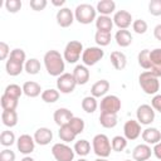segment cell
<instances>
[{"label": "cell", "instance_id": "cell-38", "mask_svg": "<svg viewBox=\"0 0 161 161\" xmlns=\"http://www.w3.org/2000/svg\"><path fill=\"white\" fill-rule=\"evenodd\" d=\"M68 126L72 128V131L78 136V135H80L83 131H84V127H86V123H84V121L80 118V117H77V116H74L70 121H69V123H68Z\"/></svg>", "mask_w": 161, "mask_h": 161}, {"label": "cell", "instance_id": "cell-15", "mask_svg": "<svg viewBox=\"0 0 161 161\" xmlns=\"http://www.w3.org/2000/svg\"><path fill=\"white\" fill-rule=\"evenodd\" d=\"M150 62L151 68L148 72H151L155 77H161V48H155L150 50Z\"/></svg>", "mask_w": 161, "mask_h": 161}, {"label": "cell", "instance_id": "cell-34", "mask_svg": "<svg viewBox=\"0 0 161 161\" xmlns=\"http://www.w3.org/2000/svg\"><path fill=\"white\" fill-rule=\"evenodd\" d=\"M59 96H60V92L58 89H54V88H48V89L43 91L40 94L42 99L45 103H55L59 99Z\"/></svg>", "mask_w": 161, "mask_h": 161}, {"label": "cell", "instance_id": "cell-28", "mask_svg": "<svg viewBox=\"0 0 161 161\" xmlns=\"http://www.w3.org/2000/svg\"><path fill=\"white\" fill-rule=\"evenodd\" d=\"M1 121L3 125L11 128L18 125V113L16 111H3L1 112Z\"/></svg>", "mask_w": 161, "mask_h": 161}, {"label": "cell", "instance_id": "cell-14", "mask_svg": "<svg viewBox=\"0 0 161 161\" xmlns=\"http://www.w3.org/2000/svg\"><path fill=\"white\" fill-rule=\"evenodd\" d=\"M113 24L121 30V29H127L130 25H132L133 19L131 13H128L127 10H118L114 13L113 15Z\"/></svg>", "mask_w": 161, "mask_h": 161}, {"label": "cell", "instance_id": "cell-45", "mask_svg": "<svg viewBox=\"0 0 161 161\" xmlns=\"http://www.w3.org/2000/svg\"><path fill=\"white\" fill-rule=\"evenodd\" d=\"M21 1L20 0H6L5 1V8L9 13H18L21 9Z\"/></svg>", "mask_w": 161, "mask_h": 161}, {"label": "cell", "instance_id": "cell-18", "mask_svg": "<svg viewBox=\"0 0 161 161\" xmlns=\"http://www.w3.org/2000/svg\"><path fill=\"white\" fill-rule=\"evenodd\" d=\"M75 82H77V86H84L88 83L89 80V77H91V73L88 70V67H86L84 64H77L72 72Z\"/></svg>", "mask_w": 161, "mask_h": 161}, {"label": "cell", "instance_id": "cell-19", "mask_svg": "<svg viewBox=\"0 0 161 161\" xmlns=\"http://www.w3.org/2000/svg\"><path fill=\"white\" fill-rule=\"evenodd\" d=\"M73 117H74V114L72 113V111L68 109V108H64V107L55 109L54 113H53V119H54V122H55L59 127H62V126H64V125H68L69 121H70Z\"/></svg>", "mask_w": 161, "mask_h": 161}, {"label": "cell", "instance_id": "cell-56", "mask_svg": "<svg viewBox=\"0 0 161 161\" xmlns=\"http://www.w3.org/2000/svg\"><path fill=\"white\" fill-rule=\"evenodd\" d=\"M123 161H132V160H123Z\"/></svg>", "mask_w": 161, "mask_h": 161}, {"label": "cell", "instance_id": "cell-39", "mask_svg": "<svg viewBox=\"0 0 161 161\" xmlns=\"http://www.w3.org/2000/svg\"><path fill=\"white\" fill-rule=\"evenodd\" d=\"M16 142V138H15V135L13 131L10 130H5L0 133V143L4 146V147H9L11 145H14Z\"/></svg>", "mask_w": 161, "mask_h": 161}, {"label": "cell", "instance_id": "cell-25", "mask_svg": "<svg viewBox=\"0 0 161 161\" xmlns=\"http://www.w3.org/2000/svg\"><path fill=\"white\" fill-rule=\"evenodd\" d=\"M96 10L99 13V15L109 16L116 10V3L113 0H101L97 3Z\"/></svg>", "mask_w": 161, "mask_h": 161}, {"label": "cell", "instance_id": "cell-9", "mask_svg": "<svg viewBox=\"0 0 161 161\" xmlns=\"http://www.w3.org/2000/svg\"><path fill=\"white\" fill-rule=\"evenodd\" d=\"M77 82L72 73H63L57 78V89L60 93L69 94L75 89Z\"/></svg>", "mask_w": 161, "mask_h": 161}, {"label": "cell", "instance_id": "cell-22", "mask_svg": "<svg viewBox=\"0 0 161 161\" xmlns=\"http://www.w3.org/2000/svg\"><path fill=\"white\" fill-rule=\"evenodd\" d=\"M114 40L117 43L118 47L121 48H127L132 44V40H133V36L131 34L130 30L127 29H121V30H117L116 34H114Z\"/></svg>", "mask_w": 161, "mask_h": 161}, {"label": "cell", "instance_id": "cell-54", "mask_svg": "<svg viewBox=\"0 0 161 161\" xmlns=\"http://www.w3.org/2000/svg\"><path fill=\"white\" fill-rule=\"evenodd\" d=\"M94 161H108L107 158H103V157H98V158H96Z\"/></svg>", "mask_w": 161, "mask_h": 161}, {"label": "cell", "instance_id": "cell-5", "mask_svg": "<svg viewBox=\"0 0 161 161\" xmlns=\"http://www.w3.org/2000/svg\"><path fill=\"white\" fill-rule=\"evenodd\" d=\"M83 44L78 40H70L67 43L64 52H63V58L67 63L69 64H75L79 58L83 54Z\"/></svg>", "mask_w": 161, "mask_h": 161}, {"label": "cell", "instance_id": "cell-43", "mask_svg": "<svg viewBox=\"0 0 161 161\" xmlns=\"http://www.w3.org/2000/svg\"><path fill=\"white\" fill-rule=\"evenodd\" d=\"M132 29L136 34H145L148 29V25L143 19H136L132 23Z\"/></svg>", "mask_w": 161, "mask_h": 161}, {"label": "cell", "instance_id": "cell-11", "mask_svg": "<svg viewBox=\"0 0 161 161\" xmlns=\"http://www.w3.org/2000/svg\"><path fill=\"white\" fill-rule=\"evenodd\" d=\"M16 147H18V151L25 156L30 155L34 148H35V141H34V137L28 135V133H24V135H20L16 140Z\"/></svg>", "mask_w": 161, "mask_h": 161}, {"label": "cell", "instance_id": "cell-17", "mask_svg": "<svg viewBox=\"0 0 161 161\" xmlns=\"http://www.w3.org/2000/svg\"><path fill=\"white\" fill-rule=\"evenodd\" d=\"M152 155V148L147 143H140L132 150L133 161H147Z\"/></svg>", "mask_w": 161, "mask_h": 161}, {"label": "cell", "instance_id": "cell-7", "mask_svg": "<svg viewBox=\"0 0 161 161\" xmlns=\"http://www.w3.org/2000/svg\"><path fill=\"white\" fill-rule=\"evenodd\" d=\"M104 57V50L101 47H88L83 50L82 62L86 67H92L97 64Z\"/></svg>", "mask_w": 161, "mask_h": 161}, {"label": "cell", "instance_id": "cell-55", "mask_svg": "<svg viewBox=\"0 0 161 161\" xmlns=\"http://www.w3.org/2000/svg\"><path fill=\"white\" fill-rule=\"evenodd\" d=\"M78 161H88V160H86V158H79Z\"/></svg>", "mask_w": 161, "mask_h": 161}, {"label": "cell", "instance_id": "cell-3", "mask_svg": "<svg viewBox=\"0 0 161 161\" xmlns=\"http://www.w3.org/2000/svg\"><path fill=\"white\" fill-rule=\"evenodd\" d=\"M138 83H140V87L141 89L148 94V96H155L157 94L158 89H160V80L157 77H155L151 72L148 70H145L140 74L138 77Z\"/></svg>", "mask_w": 161, "mask_h": 161}, {"label": "cell", "instance_id": "cell-35", "mask_svg": "<svg viewBox=\"0 0 161 161\" xmlns=\"http://www.w3.org/2000/svg\"><path fill=\"white\" fill-rule=\"evenodd\" d=\"M0 103H1V108L3 111H15L19 103V99H14L6 94L3 93L1 98H0Z\"/></svg>", "mask_w": 161, "mask_h": 161}, {"label": "cell", "instance_id": "cell-50", "mask_svg": "<svg viewBox=\"0 0 161 161\" xmlns=\"http://www.w3.org/2000/svg\"><path fill=\"white\" fill-rule=\"evenodd\" d=\"M152 153L156 156V158L161 160V141L153 146V148H152Z\"/></svg>", "mask_w": 161, "mask_h": 161}, {"label": "cell", "instance_id": "cell-33", "mask_svg": "<svg viewBox=\"0 0 161 161\" xmlns=\"http://www.w3.org/2000/svg\"><path fill=\"white\" fill-rule=\"evenodd\" d=\"M40 62H39V59H36V58H30V59H28L26 62H25V64H24V70L28 73V74H31V75H35V74H38L39 72H40Z\"/></svg>", "mask_w": 161, "mask_h": 161}, {"label": "cell", "instance_id": "cell-40", "mask_svg": "<svg viewBox=\"0 0 161 161\" xmlns=\"http://www.w3.org/2000/svg\"><path fill=\"white\" fill-rule=\"evenodd\" d=\"M4 94L14 98V99H19L20 96L23 94V87L15 84V83H11V84H8L5 91H4Z\"/></svg>", "mask_w": 161, "mask_h": 161}, {"label": "cell", "instance_id": "cell-32", "mask_svg": "<svg viewBox=\"0 0 161 161\" xmlns=\"http://www.w3.org/2000/svg\"><path fill=\"white\" fill-rule=\"evenodd\" d=\"M58 136H59V138H60L64 143L72 142V141H74V140H75V137H77V135L72 131V128H70L68 125H64V126L59 127Z\"/></svg>", "mask_w": 161, "mask_h": 161}, {"label": "cell", "instance_id": "cell-57", "mask_svg": "<svg viewBox=\"0 0 161 161\" xmlns=\"http://www.w3.org/2000/svg\"><path fill=\"white\" fill-rule=\"evenodd\" d=\"M147 161H150V160H147Z\"/></svg>", "mask_w": 161, "mask_h": 161}, {"label": "cell", "instance_id": "cell-47", "mask_svg": "<svg viewBox=\"0 0 161 161\" xmlns=\"http://www.w3.org/2000/svg\"><path fill=\"white\" fill-rule=\"evenodd\" d=\"M0 161H15V152L10 148H4L0 152Z\"/></svg>", "mask_w": 161, "mask_h": 161}, {"label": "cell", "instance_id": "cell-26", "mask_svg": "<svg viewBox=\"0 0 161 161\" xmlns=\"http://www.w3.org/2000/svg\"><path fill=\"white\" fill-rule=\"evenodd\" d=\"M113 19L111 16H106V15H99L96 19V28L99 31H107L111 33L112 28H113Z\"/></svg>", "mask_w": 161, "mask_h": 161}, {"label": "cell", "instance_id": "cell-27", "mask_svg": "<svg viewBox=\"0 0 161 161\" xmlns=\"http://www.w3.org/2000/svg\"><path fill=\"white\" fill-rule=\"evenodd\" d=\"M5 69H6V73L11 77H16L19 75L23 70H24V64L16 62V60H13L10 58H8L6 63H5Z\"/></svg>", "mask_w": 161, "mask_h": 161}, {"label": "cell", "instance_id": "cell-12", "mask_svg": "<svg viewBox=\"0 0 161 161\" xmlns=\"http://www.w3.org/2000/svg\"><path fill=\"white\" fill-rule=\"evenodd\" d=\"M142 133L141 130V125L138 123L137 119H128L125 122L123 125V136L128 140V141H133L136 138H138Z\"/></svg>", "mask_w": 161, "mask_h": 161}, {"label": "cell", "instance_id": "cell-46", "mask_svg": "<svg viewBox=\"0 0 161 161\" xmlns=\"http://www.w3.org/2000/svg\"><path fill=\"white\" fill-rule=\"evenodd\" d=\"M30 8L35 11H40V10H44L45 6L48 5V1L47 0H30L29 3Z\"/></svg>", "mask_w": 161, "mask_h": 161}, {"label": "cell", "instance_id": "cell-21", "mask_svg": "<svg viewBox=\"0 0 161 161\" xmlns=\"http://www.w3.org/2000/svg\"><path fill=\"white\" fill-rule=\"evenodd\" d=\"M109 82L107 79H101V80H97L92 87H91V96L96 97V98H99V97H104L107 96V92L109 91Z\"/></svg>", "mask_w": 161, "mask_h": 161}, {"label": "cell", "instance_id": "cell-37", "mask_svg": "<svg viewBox=\"0 0 161 161\" xmlns=\"http://www.w3.org/2000/svg\"><path fill=\"white\" fill-rule=\"evenodd\" d=\"M138 65L146 70H150L151 68V62H150V49H142L138 55H137Z\"/></svg>", "mask_w": 161, "mask_h": 161}, {"label": "cell", "instance_id": "cell-44", "mask_svg": "<svg viewBox=\"0 0 161 161\" xmlns=\"http://www.w3.org/2000/svg\"><path fill=\"white\" fill-rule=\"evenodd\" d=\"M148 13L153 16H161V0H151L148 3Z\"/></svg>", "mask_w": 161, "mask_h": 161}, {"label": "cell", "instance_id": "cell-51", "mask_svg": "<svg viewBox=\"0 0 161 161\" xmlns=\"http://www.w3.org/2000/svg\"><path fill=\"white\" fill-rule=\"evenodd\" d=\"M153 36L161 42V24H157L155 28H153Z\"/></svg>", "mask_w": 161, "mask_h": 161}, {"label": "cell", "instance_id": "cell-23", "mask_svg": "<svg viewBox=\"0 0 161 161\" xmlns=\"http://www.w3.org/2000/svg\"><path fill=\"white\" fill-rule=\"evenodd\" d=\"M109 60H111V64L113 65V68L117 69V70H122L127 65V57H126V54L122 53V52H118V50H114V52L111 53Z\"/></svg>", "mask_w": 161, "mask_h": 161}, {"label": "cell", "instance_id": "cell-6", "mask_svg": "<svg viewBox=\"0 0 161 161\" xmlns=\"http://www.w3.org/2000/svg\"><path fill=\"white\" fill-rule=\"evenodd\" d=\"M52 155L57 161H73L74 158V150L64 142L54 143L52 147Z\"/></svg>", "mask_w": 161, "mask_h": 161}, {"label": "cell", "instance_id": "cell-16", "mask_svg": "<svg viewBox=\"0 0 161 161\" xmlns=\"http://www.w3.org/2000/svg\"><path fill=\"white\" fill-rule=\"evenodd\" d=\"M34 141L36 145L40 146H47L53 141V132L48 127H39L34 132Z\"/></svg>", "mask_w": 161, "mask_h": 161}, {"label": "cell", "instance_id": "cell-1", "mask_svg": "<svg viewBox=\"0 0 161 161\" xmlns=\"http://www.w3.org/2000/svg\"><path fill=\"white\" fill-rule=\"evenodd\" d=\"M43 60H44V67L49 75L58 78L59 75L65 73L64 72L65 70V60L58 50H54V49L48 50L44 54Z\"/></svg>", "mask_w": 161, "mask_h": 161}, {"label": "cell", "instance_id": "cell-41", "mask_svg": "<svg viewBox=\"0 0 161 161\" xmlns=\"http://www.w3.org/2000/svg\"><path fill=\"white\" fill-rule=\"evenodd\" d=\"M127 138L125 136H114L111 141V145H112V151H116V152H121L123 151L126 147H127Z\"/></svg>", "mask_w": 161, "mask_h": 161}, {"label": "cell", "instance_id": "cell-8", "mask_svg": "<svg viewBox=\"0 0 161 161\" xmlns=\"http://www.w3.org/2000/svg\"><path fill=\"white\" fill-rule=\"evenodd\" d=\"M121 99L114 94H107L101 99L99 108L102 113H113L117 114L121 111Z\"/></svg>", "mask_w": 161, "mask_h": 161}, {"label": "cell", "instance_id": "cell-4", "mask_svg": "<svg viewBox=\"0 0 161 161\" xmlns=\"http://www.w3.org/2000/svg\"><path fill=\"white\" fill-rule=\"evenodd\" d=\"M92 150L98 157L107 158L112 152V145L109 138L104 133H98L92 140Z\"/></svg>", "mask_w": 161, "mask_h": 161}, {"label": "cell", "instance_id": "cell-29", "mask_svg": "<svg viewBox=\"0 0 161 161\" xmlns=\"http://www.w3.org/2000/svg\"><path fill=\"white\" fill-rule=\"evenodd\" d=\"M117 114H113V113H102L99 114V123L102 127L104 128H113L117 126Z\"/></svg>", "mask_w": 161, "mask_h": 161}, {"label": "cell", "instance_id": "cell-49", "mask_svg": "<svg viewBox=\"0 0 161 161\" xmlns=\"http://www.w3.org/2000/svg\"><path fill=\"white\" fill-rule=\"evenodd\" d=\"M151 107L155 109V112L157 111L158 113H161V94H155L151 99Z\"/></svg>", "mask_w": 161, "mask_h": 161}, {"label": "cell", "instance_id": "cell-42", "mask_svg": "<svg viewBox=\"0 0 161 161\" xmlns=\"http://www.w3.org/2000/svg\"><path fill=\"white\" fill-rule=\"evenodd\" d=\"M9 58L13 59V60L19 62V63H21V64H25V62L28 60V59H26V54H25V52H24L23 49H20V48H15V49H13V50L10 52Z\"/></svg>", "mask_w": 161, "mask_h": 161}, {"label": "cell", "instance_id": "cell-52", "mask_svg": "<svg viewBox=\"0 0 161 161\" xmlns=\"http://www.w3.org/2000/svg\"><path fill=\"white\" fill-rule=\"evenodd\" d=\"M52 4L54 6H59V9H62V6L65 4V0H52Z\"/></svg>", "mask_w": 161, "mask_h": 161}, {"label": "cell", "instance_id": "cell-24", "mask_svg": "<svg viewBox=\"0 0 161 161\" xmlns=\"http://www.w3.org/2000/svg\"><path fill=\"white\" fill-rule=\"evenodd\" d=\"M42 92L43 91H42L40 84L34 80H28L23 84V93L29 98H35V97L40 96Z\"/></svg>", "mask_w": 161, "mask_h": 161}, {"label": "cell", "instance_id": "cell-20", "mask_svg": "<svg viewBox=\"0 0 161 161\" xmlns=\"http://www.w3.org/2000/svg\"><path fill=\"white\" fill-rule=\"evenodd\" d=\"M141 137L145 141V143L155 146L156 143H158L161 141V132L156 127H147L142 131Z\"/></svg>", "mask_w": 161, "mask_h": 161}, {"label": "cell", "instance_id": "cell-36", "mask_svg": "<svg viewBox=\"0 0 161 161\" xmlns=\"http://www.w3.org/2000/svg\"><path fill=\"white\" fill-rule=\"evenodd\" d=\"M111 39H112V35H111V33H107V31H99V30H97L96 34H94V42L101 48L102 47H107L111 43Z\"/></svg>", "mask_w": 161, "mask_h": 161}, {"label": "cell", "instance_id": "cell-2", "mask_svg": "<svg viewBox=\"0 0 161 161\" xmlns=\"http://www.w3.org/2000/svg\"><path fill=\"white\" fill-rule=\"evenodd\" d=\"M74 18L79 24H91L92 21H96L97 19V10L93 5L83 3L75 6L74 10Z\"/></svg>", "mask_w": 161, "mask_h": 161}, {"label": "cell", "instance_id": "cell-10", "mask_svg": "<svg viewBox=\"0 0 161 161\" xmlns=\"http://www.w3.org/2000/svg\"><path fill=\"white\" fill-rule=\"evenodd\" d=\"M136 117L140 125L148 126L155 121V109L151 107V104H141L137 107Z\"/></svg>", "mask_w": 161, "mask_h": 161}, {"label": "cell", "instance_id": "cell-30", "mask_svg": "<svg viewBox=\"0 0 161 161\" xmlns=\"http://www.w3.org/2000/svg\"><path fill=\"white\" fill-rule=\"evenodd\" d=\"M82 109L87 113H94L96 109L98 108V102H97V98L93 97V96H87L82 99Z\"/></svg>", "mask_w": 161, "mask_h": 161}, {"label": "cell", "instance_id": "cell-48", "mask_svg": "<svg viewBox=\"0 0 161 161\" xmlns=\"http://www.w3.org/2000/svg\"><path fill=\"white\" fill-rule=\"evenodd\" d=\"M10 55V48L5 42H0V59L5 60Z\"/></svg>", "mask_w": 161, "mask_h": 161}, {"label": "cell", "instance_id": "cell-31", "mask_svg": "<svg viewBox=\"0 0 161 161\" xmlns=\"http://www.w3.org/2000/svg\"><path fill=\"white\" fill-rule=\"evenodd\" d=\"M73 150H74V152L78 155V156H80V157H84V156H87L89 152H91V143H89V141H87V140H78L75 143H74V147H73Z\"/></svg>", "mask_w": 161, "mask_h": 161}, {"label": "cell", "instance_id": "cell-53", "mask_svg": "<svg viewBox=\"0 0 161 161\" xmlns=\"http://www.w3.org/2000/svg\"><path fill=\"white\" fill-rule=\"evenodd\" d=\"M20 161H35V160H34L31 156H29V155H28V156H24V157H23Z\"/></svg>", "mask_w": 161, "mask_h": 161}, {"label": "cell", "instance_id": "cell-13", "mask_svg": "<svg viewBox=\"0 0 161 161\" xmlns=\"http://www.w3.org/2000/svg\"><path fill=\"white\" fill-rule=\"evenodd\" d=\"M55 19H57V24L60 28H69L75 18H74V13L69 8H62L57 11Z\"/></svg>", "mask_w": 161, "mask_h": 161}]
</instances>
